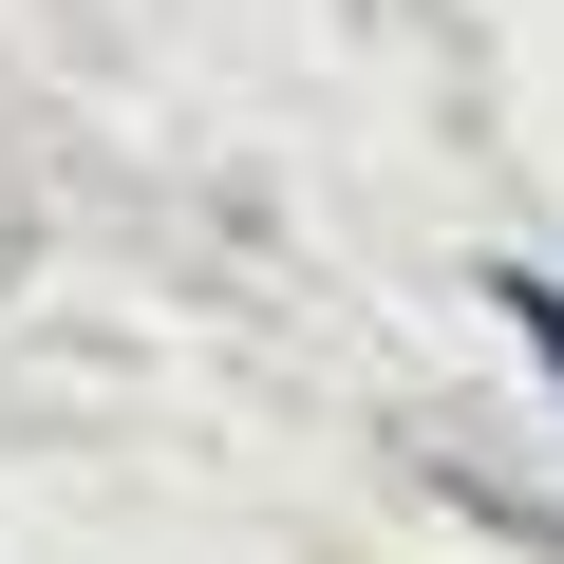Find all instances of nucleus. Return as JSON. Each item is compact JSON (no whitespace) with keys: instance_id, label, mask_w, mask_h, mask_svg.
<instances>
[{"instance_id":"1","label":"nucleus","mask_w":564,"mask_h":564,"mask_svg":"<svg viewBox=\"0 0 564 564\" xmlns=\"http://www.w3.org/2000/svg\"><path fill=\"white\" fill-rule=\"evenodd\" d=\"M489 321H508V339L564 377V282H545V263H489Z\"/></svg>"}]
</instances>
